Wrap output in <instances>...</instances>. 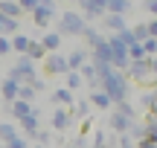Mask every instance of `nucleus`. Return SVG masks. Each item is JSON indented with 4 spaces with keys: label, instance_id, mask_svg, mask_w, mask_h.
<instances>
[{
    "label": "nucleus",
    "instance_id": "7c9ffc66",
    "mask_svg": "<svg viewBox=\"0 0 157 148\" xmlns=\"http://www.w3.org/2000/svg\"><path fill=\"white\" fill-rule=\"evenodd\" d=\"M140 108H143V110H154V108H157V96H154L151 90H146V93L140 96Z\"/></svg>",
    "mask_w": 157,
    "mask_h": 148
},
{
    "label": "nucleus",
    "instance_id": "8fccbe9b",
    "mask_svg": "<svg viewBox=\"0 0 157 148\" xmlns=\"http://www.w3.org/2000/svg\"><path fill=\"white\" fill-rule=\"evenodd\" d=\"M0 148H6V145H3V142H0Z\"/></svg>",
    "mask_w": 157,
    "mask_h": 148
},
{
    "label": "nucleus",
    "instance_id": "4c0bfd02",
    "mask_svg": "<svg viewBox=\"0 0 157 148\" xmlns=\"http://www.w3.org/2000/svg\"><path fill=\"white\" fill-rule=\"evenodd\" d=\"M134 148H157V139H151V137H140V139H134Z\"/></svg>",
    "mask_w": 157,
    "mask_h": 148
},
{
    "label": "nucleus",
    "instance_id": "4468645a",
    "mask_svg": "<svg viewBox=\"0 0 157 148\" xmlns=\"http://www.w3.org/2000/svg\"><path fill=\"white\" fill-rule=\"evenodd\" d=\"M67 70H78L84 61H90V52L84 50V46H78V50H73V52H67Z\"/></svg>",
    "mask_w": 157,
    "mask_h": 148
},
{
    "label": "nucleus",
    "instance_id": "473e14b6",
    "mask_svg": "<svg viewBox=\"0 0 157 148\" xmlns=\"http://www.w3.org/2000/svg\"><path fill=\"white\" fill-rule=\"evenodd\" d=\"M3 145H6V148H29V139L23 137V134H15V137H12V139H6Z\"/></svg>",
    "mask_w": 157,
    "mask_h": 148
},
{
    "label": "nucleus",
    "instance_id": "2eb2a0df",
    "mask_svg": "<svg viewBox=\"0 0 157 148\" xmlns=\"http://www.w3.org/2000/svg\"><path fill=\"white\" fill-rule=\"evenodd\" d=\"M52 105H61V108H70V105L76 102V93L70 90V87H58V90H52Z\"/></svg>",
    "mask_w": 157,
    "mask_h": 148
},
{
    "label": "nucleus",
    "instance_id": "39448f33",
    "mask_svg": "<svg viewBox=\"0 0 157 148\" xmlns=\"http://www.w3.org/2000/svg\"><path fill=\"white\" fill-rule=\"evenodd\" d=\"M41 64H44V73L47 76H64V73H67V58H64L61 50L47 52V55L41 58Z\"/></svg>",
    "mask_w": 157,
    "mask_h": 148
},
{
    "label": "nucleus",
    "instance_id": "de8ad7c7",
    "mask_svg": "<svg viewBox=\"0 0 157 148\" xmlns=\"http://www.w3.org/2000/svg\"><path fill=\"white\" fill-rule=\"evenodd\" d=\"M64 148H76V145H73V142H70V145H64Z\"/></svg>",
    "mask_w": 157,
    "mask_h": 148
},
{
    "label": "nucleus",
    "instance_id": "2f4dec72",
    "mask_svg": "<svg viewBox=\"0 0 157 148\" xmlns=\"http://www.w3.org/2000/svg\"><path fill=\"white\" fill-rule=\"evenodd\" d=\"M32 142L50 145V142H52V128H38V131H35V139H32Z\"/></svg>",
    "mask_w": 157,
    "mask_h": 148
},
{
    "label": "nucleus",
    "instance_id": "cd10ccee",
    "mask_svg": "<svg viewBox=\"0 0 157 148\" xmlns=\"http://www.w3.org/2000/svg\"><path fill=\"white\" fill-rule=\"evenodd\" d=\"M15 134H17V125H15V122H0V142L12 139Z\"/></svg>",
    "mask_w": 157,
    "mask_h": 148
},
{
    "label": "nucleus",
    "instance_id": "9d476101",
    "mask_svg": "<svg viewBox=\"0 0 157 148\" xmlns=\"http://www.w3.org/2000/svg\"><path fill=\"white\" fill-rule=\"evenodd\" d=\"M78 76H82V81L90 87V90H96V87H99V73H96L93 61H84L82 67H78Z\"/></svg>",
    "mask_w": 157,
    "mask_h": 148
},
{
    "label": "nucleus",
    "instance_id": "ddd939ff",
    "mask_svg": "<svg viewBox=\"0 0 157 148\" xmlns=\"http://www.w3.org/2000/svg\"><path fill=\"white\" fill-rule=\"evenodd\" d=\"M128 125H131L128 116L117 113V110H111V113H108V128H111L113 134H125V131H128Z\"/></svg>",
    "mask_w": 157,
    "mask_h": 148
},
{
    "label": "nucleus",
    "instance_id": "a19ab883",
    "mask_svg": "<svg viewBox=\"0 0 157 148\" xmlns=\"http://www.w3.org/2000/svg\"><path fill=\"white\" fill-rule=\"evenodd\" d=\"M108 145V134L105 131H96L93 134V148H105Z\"/></svg>",
    "mask_w": 157,
    "mask_h": 148
},
{
    "label": "nucleus",
    "instance_id": "dca6fc26",
    "mask_svg": "<svg viewBox=\"0 0 157 148\" xmlns=\"http://www.w3.org/2000/svg\"><path fill=\"white\" fill-rule=\"evenodd\" d=\"M111 108L117 110V113H122V116H128V119H137V116H140V110H137V105L131 102V99H119V102H113Z\"/></svg>",
    "mask_w": 157,
    "mask_h": 148
},
{
    "label": "nucleus",
    "instance_id": "f257e3e1",
    "mask_svg": "<svg viewBox=\"0 0 157 148\" xmlns=\"http://www.w3.org/2000/svg\"><path fill=\"white\" fill-rule=\"evenodd\" d=\"M99 90L108 93L111 105L119 102V99H131V81H128V76H125V70H111L108 76H102L99 79Z\"/></svg>",
    "mask_w": 157,
    "mask_h": 148
},
{
    "label": "nucleus",
    "instance_id": "1a4fd4ad",
    "mask_svg": "<svg viewBox=\"0 0 157 148\" xmlns=\"http://www.w3.org/2000/svg\"><path fill=\"white\" fill-rule=\"evenodd\" d=\"M99 20L105 26V32H119V29L128 26V15H113V12H105Z\"/></svg>",
    "mask_w": 157,
    "mask_h": 148
},
{
    "label": "nucleus",
    "instance_id": "09e8293b",
    "mask_svg": "<svg viewBox=\"0 0 157 148\" xmlns=\"http://www.w3.org/2000/svg\"><path fill=\"white\" fill-rule=\"evenodd\" d=\"M56 3H64V0H56Z\"/></svg>",
    "mask_w": 157,
    "mask_h": 148
},
{
    "label": "nucleus",
    "instance_id": "5701e85b",
    "mask_svg": "<svg viewBox=\"0 0 157 148\" xmlns=\"http://www.w3.org/2000/svg\"><path fill=\"white\" fill-rule=\"evenodd\" d=\"M23 55H26V58H32V61L38 64L41 58L47 55V50L41 46V41H38V38H29V46H26V52H23Z\"/></svg>",
    "mask_w": 157,
    "mask_h": 148
},
{
    "label": "nucleus",
    "instance_id": "423d86ee",
    "mask_svg": "<svg viewBox=\"0 0 157 148\" xmlns=\"http://www.w3.org/2000/svg\"><path fill=\"white\" fill-rule=\"evenodd\" d=\"M78 3V12H82V17L84 20H99L102 15L108 12V0H76Z\"/></svg>",
    "mask_w": 157,
    "mask_h": 148
},
{
    "label": "nucleus",
    "instance_id": "393cba45",
    "mask_svg": "<svg viewBox=\"0 0 157 148\" xmlns=\"http://www.w3.org/2000/svg\"><path fill=\"white\" fill-rule=\"evenodd\" d=\"M0 15L6 17H21V6H17V0H0Z\"/></svg>",
    "mask_w": 157,
    "mask_h": 148
},
{
    "label": "nucleus",
    "instance_id": "4be33fe9",
    "mask_svg": "<svg viewBox=\"0 0 157 148\" xmlns=\"http://www.w3.org/2000/svg\"><path fill=\"white\" fill-rule=\"evenodd\" d=\"M108 12H113V15H131L134 12V0H108Z\"/></svg>",
    "mask_w": 157,
    "mask_h": 148
},
{
    "label": "nucleus",
    "instance_id": "a18cd8bd",
    "mask_svg": "<svg viewBox=\"0 0 157 148\" xmlns=\"http://www.w3.org/2000/svg\"><path fill=\"white\" fill-rule=\"evenodd\" d=\"M29 148H50V145H41V142H32V145H29Z\"/></svg>",
    "mask_w": 157,
    "mask_h": 148
},
{
    "label": "nucleus",
    "instance_id": "0eeeda50",
    "mask_svg": "<svg viewBox=\"0 0 157 148\" xmlns=\"http://www.w3.org/2000/svg\"><path fill=\"white\" fill-rule=\"evenodd\" d=\"M73 116H70V108H61V105H56V110H52V116H50V125H52V131L56 134H64V131H70L73 128Z\"/></svg>",
    "mask_w": 157,
    "mask_h": 148
},
{
    "label": "nucleus",
    "instance_id": "c85d7f7f",
    "mask_svg": "<svg viewBox=\"0 0 157 148\" xmlns=\"http://www.w3.org/2000/svg\"><path fill=\"white\" fill-rule=\"evenodd\" d=\"M21 32V17H3V35Z\"/></svg>",
    "mask_w": 157,
    "mask_h": 148
},
{
    "label": "nucleus",
    "instance_id": "f3484780",
    "mask_svg": "<svg viewBox=\"0 0 157 148\" xmlns=\"http://www.w3.org/2000/svg\"><path fill=\"white\" fill-rule=\"evenodd\" d=\"M0 96H3V102H12V99H17V81L12 79V76L0 79Z\"/></svg>",
    "mask_w": 157,
    "mask_h": 148
},
{
    "label": "nucleus",
    "instance_id": "f03ea898",
    "mask_svg": "<svg viewBox=\"0 0 157 148\" xmlns=\"http://www.w3.org/2000/svg\"><path fill=\"white\" fill-rule=\"evenodd\" d=\"M154 73H157V58L154 55L128 61V67H125V76H128V81H134V84H146Z\"/></svg>",
    "mask_w": 157,
    "mask_h": 148
},
{
    "label": "nucleus",
    "instance_id": "9b49d317",
    "mask_svg": "<svg viewBox=\"0 0 157 148\" xmlns=\"http://www.w3.org/2000/svg\"><path fill=\"white\" fill-rule=\"evenodd\" d=\"M38 41H41V46H44L47 52H56V50H61L64 35L61 32H47V29H44V35H38Z\"/></svg>",
    "mask_w": 157,
    "mask_h": 148
},
{
    "label": "nucleus",
    "instance_id": "3c124183",
    "mask_svg": "<svg viewBox=\"0 0 157 148\" xmlns=\"http://www.w3.org/2000/svg\"><path fill=\"white\" fill-rule=\"evenodd\" d=\"M70 3H76V0H70Z\"/></svg>",
    "mask_w": 157,
    "mask_h": 148
},
{
    "label": "nucleus",
    "instance_id": "72a5a7b5",
    "mask_svg": "<svg viewBox=\"0 0 157 148\" xmlns=\"http://www.w3.org/2000/svg\"><path fill=\"white\" fill-rule=\"evenodd\" d=\"M128 29H131V35H134V41L148 38V23H134V26H128Z\"/></svg>",
    "mask_w": 157,
    "mask_h": 148
},
{
    "label": "nucleus",
    "instance_id": "412c9836",
    "mask_svg": "<svg viewBox=\"0 0 157 148\" xmlns=\"http://www.w3.org/2000/svg\"><path fill=\"white\" fill-rule=\"evenodd\" d=\"M90 108H93V105H90L87 99H76V102L70 105V116H73V119H84V116H90Z\"/></svg>",
    "mask_w": 157,
    "mask_h": 148
},
{
    "label": "nucleus",
    "instance_id": "79ce46f5",
    "mask_svg": "<svg viewBox=\"0 0 157 148\" xmlns=\"http://www.w3.org/2000/svg\"><path fill=\"white\" fill-rule=\"evenodd\" d=\"M17 6H21V12H32L38 6V0H17Z\"/></svg>",
    "mask_w": 157,
    "mask_h": 148
},
{
    "label": "nucleus",
    "instance_id": "c03bdc74",
    "mask_svg": "<svg viewBox=\"0 0 157 148\" xmlns=\"http://www.w3.org/2000/svg\"><path fill=\"white\" fill-rule=\"evenodd\" d=\"M73 145H76V148H87V134H82V137H76V139H73Z\"/></svg>",
    "mask_w": 157,
    "mask_h": 148
},
{
    "label": "nucleus",
    "instance_id": "aec40b11",
    "mask_svg": "<svg viewBox=\"0 0 157 148\" xmlns=\"http://www.w3.org/2000/svg\"><path fill=\"white\" fill-rule=\"evenodd\" d=\"M9 44H12V52H15V55H23L26 46H29V35L15 32V35H9Z\"/></svg>",
    "mask_w": 157,
    "mask_h": 148
},
{
    "label": "nucleus",
    "instance_id": "20e7f679",
    "mask_svg": "<svg viewBox=\"0 0 157 148\" xmlns=\"http://www.w3.org/2000/svg\"><path fill=\"white\" fill-rule=\"evenodd\" d=\"M9 76L17 81V84H29V81L38 76V67H35V61H32V58L17 55L15 61H12V67H9Z\"/></svg>",
    "mask_w": 157,
    "mask_h": 148
},
{
    "label": "nucleus",
    "instance_id": "e433bc0d",
    "mask_svg": "<svg viewBox=\"0 0 157 148\" xmlns=\"http://www.w3.org/2000/svg\"><path fill=\"white\" fill-rule=\"evenodd\" d=\"M12 55V44H9V35H0V58Z\"/></svg>",
    "mask_w": 157,
    "mask_h": 148
},
{
    "label": "nucleus",
    "instance_id": "6ab92c4d",
    "mask_svg": "<svg viewBox=\"0 0 157 148\" xmlns=\"http://www.w3.org/2000/svg\"><path fill=\"white\" fill-rule=\"evenodd\" d=\"M29 110H32V102H26V99H12V102H9V113L15 116V119L26 116Z\"/></svg>",
    "mask_w": 157,
    "mask_h": 148
},
{
    "label": "nucleus",
    "instance_id": "a878e982",
    "mask_svg": "<svg viewBox=\"0 0 157 148\" xmlns=\"http://www.w3.org/2000/svg\"><path fill=\"white\" fill-rule=\"evenodd\" d=\"M29 15H32V23H35V26H38V35L44 32V29H50V23H52V17H47L44 12H38V9H35V12H29Z\"/></svg>",
    "mask_w": 157,
    "mask_h": 148
},
{
    "label": "nucleus",
    "instance_id": "58836bf2",
    "mask_svg": "<svg viewBox=\"0 0 157 148\" xmlns=\"http://www.w3.org/2000/svg\"><path fill=\"white\" fill-rule=\"evenodd\" d=\"M93 67H96V73H99V79H102V76H108V73H111V61H93Z\"/></svg>",
    "mask_w": 157,
    "mask_h": 148
},
{
    "label": "nucleus",
    "instance_id": "7ed1b4c3",
    "mask_svg": "<svg viewBox=\"0 0 157 148\" xmlns=\"http://www.w3.org/2000/svg\"><path fill=\"white\" fill-rule=\"evenodd\" d=\"M56 20H58V29L56 32H61L64 38H78L82 35V29H84V17H82V12H61V15H56Z\"/></svg>",
    "mask_w": 157,
    "mask_h": 148
},
{
    "label": "nucleus",
    "instance_id": "f8f14e48",
    "mask_svg": "<svg viewBox=\"0 0 157 148\" xmlns=\"http://www.w3.org/2000/svg\"><path fill=\"white\" fill-rule=\"evenodd\" d=\"M78 38H84V50H93L96 44H102V38H105V35H102V29H96V26H90V23H84V29H82V35H78Z\"/></svg>",
    "mask_w": 157,
    "mask_h": 148
},
{
    "label": "nucleus",
    "instance_id": "bb28decb",
    "mask_svg": "<svg viewBox=\"0 0 157 148\" xmlns=\"http://www.w3.org/2000/svg\"><path fill=\"white\" fill-rule=\"evenodd\" d=\"M35 9L44 12L47 17H56V15H58V3H56V0H38V6H35ZM35 9H32V12H35Z\"/></svg>",
    "mask_w": 157,
    "mask_h": 148
},
{
    "label": "nucleus",
    "instance_id": "b1692460",
    "mask_svg": "<svg viewBox=\"0 0 157 148\" xmlns=\"http://www.w3.org/2000/svg\"><path fill=\"white\" fill-rule=\"evenodd\" d=\"M64 87H70V90H82L84 87V81H82V76H78V70H67L64 73Z\"/></svg>",
    "mask_w": 157,
    "mask_h": 148
},
{
    "label": "nucleus",
    "instance_id": "37998d69",
    "mask_svg": "<svg viewBox=\"0 0 157 148\" xmlns=\"http://www.w3.org/2000/svg\"><path fill=\"white\" fill-rule=\"evenodd\" d=\"M143 9H146L148 15H157V0H143Z\"/></svg>",
    "mask_w": 157,
    "mask_h": 148
},
{
    "label": "nucleus",
    "instance_id": "6e6552de",
    "mask_svg": "<svg viewBox=\"0 0 157 148\" xmlns=\"http://www.w3.org/2000/svg\"><path fill=\"white\" fill-rule=\"evenodd\" d=\"M41 116H44V113H38V110H29L26 116H21V119H17V128H21V134L29 139V142L35 139V131L41 128Z\"/></svg>",
    "mask_w": 157,
    "mask_h": 148
},
{
    "label": "nucleus",
    "instance_id": "ea45409f",
    "mask_svg": "<svg viewBox=\"0 0 157 148\" xmlns=\"http://www.w3.org/2000/svg\"><path fill=\"white\" fill-rule=\"evenodd\" d=\"M117 148H134V139L128 134H117Z\"/></svg>",
    "mask_w": 157,
    "mask_h": 148
},
{
    "label": "nucleus",
    "instance_id": "f704fd0d",
    "mask_svg": "<svg viewBox=\"0 0 157 148\" xmlns=\"http://www.w3.org/2000/svg\"><path fill=\"white\" fill-rule=\"evenodd\" d=\"M140 44H143V52H146V55H157V38H154V35L143 38Z\"/></svg>",
    "mask_w": 157,
    "mask_h": 148
},
{
    "label": "nucleus",
    "instance_id": "c756f323",
    "mask_svg": "<svg viewBox=\"0 0 157 148\" xmlns=\"http://www.w3.org/2000/svg\"><path fill=\"white\" fill-rule=\"evenodd\" d=\"M17 99H26V102H35L38 93H35L32 84H17Z\"/></svg>",
    "mask_w": 157,
    "mask_h": 148
},
{
    "label": "nucleus",
    "instance_id": "c9c22d12",
    "mask_svg": "<svg viewBox=\"0 0 157 148\" xmlns=\"http://www.w3.org/2000/svg\"><path fill=\"white\" fill-rule=\"evenodd\" d=\"M128 58H131V61H137V58H146V52H143V44H140V41L128 44Z\"/></svg>",
    "mask_w": 157,
    "mask_h": 148
},
{
    "label": "nucleus",
    "instance_id": "a211bd4d",
    "mask_svg": "<svg viewBox=\"0 0 157 148\" xmlns=\"http://www.w3.org/2000/svg\"><path fill=\"white\" fill-rule=\"evenodd\" d=\"M87 102L93 105V108H99V110H111V99H108V93L105 90H90V96H87Z\"/></svg>",
    "mask_w": 157,
    "mask_h": 148
},
{
    "label": "nucleus",
    "instance_id": "49530a36",
    "mask_svg": "<svg viewBox=\"0 0 157 148\" xmlns=\"http://www.w3.org/2000/svg\"><path fill=\"white\" fill-rule=\"evenodd\" d=\"M3 17H6V15H0V35H3Z\"/></svg>",
    "mask_w": 157,
    "mask_h": 148
}]
</instances>
